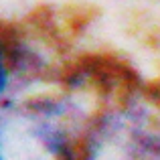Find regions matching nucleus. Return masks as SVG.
Masks as SVG:
<instances>
[{"mask_svg": "<svg viewBox=\"0 0 160 160\" xmlns=\"http://www.w3.org/2000/svg\"><path fill=\"white\" fill-rule=\"evenodd\" d=\"M22 95V77L10 27H0V112Z\"/></svg>", "mask_w": 160, "mask_h": 160, "instance_id": "7ed1b4c3", "label": "nucleus"}, {"mask_svg": "<svg viewBox=\"0 0 160 160\" xmlns=\"http://www.w3.org/2000/svg\"><path fill=\"white\" fill-rule=\"evenodd\" d=\"M112 102L106 79L83 65L0 112V160H77L79 144Z\"/></svg>", "mask_w": 160, "mask_h": 160, "instance_id": "f257e3e1", "label": "nucleus"}, {"mask_svg": "<svg viewBox=\"0 0 160 160\" xmlns=\"http://www.w3.org/2000/svg\"><path fill=\"white\" fill-rule=\"evenodd\" d=\"M160 142V85L132 81L95 118L77 160H150Z\"/></svg>", "mask_w": 160, "mask_h": 160, "instance_id": "f03ea898", "label": "nucleus"}]
</instances>
